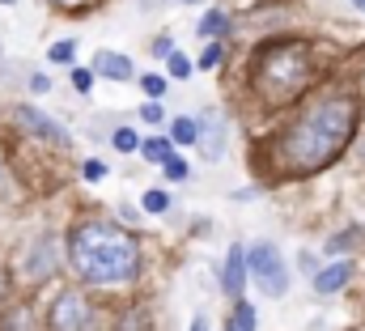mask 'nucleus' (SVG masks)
Masks as SVG:
<instances>
[{
  "instance_id": "f257e3e1",
  "label": "nucleus",
  "mask_w": 365,
  "mask_h": 331,
  "mask_svg": "<svg viewBox=\"0 0 365 331\" xmlns=\"http://www.w3.org/2000/svg\"><path fill=\"white\" fill-rule=\"evenodd\" d=\"M68 259L90 285H128L140 272V247L110 221H81L68 234Z\"/></svg>"
},
{
  "instance_id": "f03ea898",
  "label": "nucleus",
  "mask_w": 365,
  "mask_h": 331,
  "mask_svg": "<svg viewBox=\"0 0 365 331\" xmlns=\"http://www.w3.org/2000/svg\"><path fill=\"white\" fill-rule=\"evenodd\" d=\"M353 102L349 98H327L319 106H310L284 136V158H289V170L297 174H310L319 166H327L349 141L353 132Z\"/></svg>"
},
{
  "instance_id": "7ed1b4c3",
  "label": "nucleus",
  "mask_w": 365,
  "mask_h": 331,
  "mask_svg": "<svg viewBox=\"0 0 365 331\" xmlns=\"http://www.w3.org/2000/svg\"><path fill=\"white\" fill-rule=\"evenodd\" d=\"M306 73H310V64H306L302 47H272V51L259 56V73L255 77L272 98H293L306 85Z\"/></svg>"
},
{
  "instance_id": "20e7f679",
  "label": "nucleus",
  "mask_w": 365,
  "mask_h": 331,
  "mask_svg": "<svg viewBox=\"0 0 365 331\" xmlns=\"http://www.w3.org/2000/svg\"><path fill=\"white\" fill-rule=\"evenodd\" d=\"M242 259H247L255 285H259L268 297H284V289H289V280H284V259L276 255L272 243H255L251 255H242Z\"/></svg>"
},
{
  "instance_id": "39448f33",
  "label": "nucleus",
  "mask_w": 365,
  "mask_h": 331,
  "mask_svg": "<svg viewBox=\"0 0 365 331\" xmlns=\"http://www.w3.org/2000/svg\"><path fill=\"white\" fill-rule=\"evenodd\" d=\"M51 327L56 331H86L90 327V302L81 293H60L51 306Z\"/></svg>"
},
{
  "instance_id": "423d86ee",
  "label": "nucleus",
  "mask_w": 365,
  "mask_h": 331,
  "mask_svg": "<svg viewBox=\"0 0 365 331\" xmlns=\"http://www.w3.org/2000/svg\"><path fill=\"white\" fill-rule=\"evenodd\" d=\"M17 119L34 132V136H43V141H51V145H68V132L56 123V119H47V115H38L34 106H17Z\"/></svg>"
},
{
  "instance_id": "0eeeda50",
  "label": "nucleus",
  "mask_w": 365,
  "mask_h": 331,
  "mask_svg": "<svg viewBox=\"0 0 365 331\" xmlns=\"http://www.w3.org/2000/svg\"><path fill=\"white\" fill-rule=\"evenodd\" d=\"M93 73L98 77H110V81H132V60L128 56H115V51H98Z\"/></svg>"
},
{
  "instance_id": "6e6552de",
  "label": "nucleus",
  "mask_w": 365,
  "mask_h": 331,
  "mask_svg": "<svg viewBox=\"0 0 365 331\" xmlns=\"http://www.w3.org/2000/svg\"><path fill=\"white\" fill-rule=\"evenodd\" d=\"M242 255H247L242 247H230V255H225V280H221V285H225V293H234V297H238L242 285H247V259H242Z\"/></svg>"
},
{
  "instance_id": "1a4fd4ad",
  "label": "nucleus",
  "mask_w": 365,
  "mask_h": 331,
  "mask_svg": "<svg viewBox=\"0 0 365 331\" xmlns=\"http://www.w3.org/2000/svg\"><path fill=\"white\" fill-rule=\"evenodd\" d=\"M349 276H353V263H336V268H327V272L314 276V293H336V289H344Z\"/></svg>"
},
{
  "instance_id": "9d476101",
  "label": "nucleus",
  "mask_w": 365,
  "mask_h": 331,
  "mask_svg": "<svg viewBox=\"0 0 365 331\" xmlns=\"http://www.w3.org/2000/svg\"><path fill=\"white\" fill-rule=\"evenodd\" d=\"M225 331H255V310L247 302H238L234 315H230V323H225Z\"/></svg>"
},
{
  "instance_id": "9b49d317",
  "label": "nucleus",
  "mask_w": 365,
  "mask_h": 331,
  "mask_svg": "<svg viewBox=\"0 0 365 331\" xmlns=\"http://www.w3.org/2000/svg\"><path fill=\"white\" fill-rule=\"evenodd\" d=\"M140 149H145V158H149V162H166V158H175V153H170L175 145H170L166 136H149V141H145Z\"/></svg>"
},
{
  "instance_id": "f8f14e48",
  "label": "nucleus",
  "mask_w": 365,
  "mask_h": 331,
  "mask_svg": "<svg viewBox=\"0 0 365 331\" xmlns=\"http://www.w3.org/2000/svg\"><path fill=\"white\" fill-rule=\"evenodd\" d=\"M195 136H200V128H195L191 119H175V128H170V145H195Z\"/></svg>"
},
{
  "instance_id": "ddd939ff",
  "label": "nucleus",
  "mask_w": 365,
  "mask_h": 331,
  "mask_svg": "<svg viewBox=\"0 0 365 331\" xmlns=\"http://www.w3.org/2000/svg\"><path fill=\"white\" fill-rule=\"evenodd\" d=\"M225 30H230V17H225V13H217V9H212V13H204L200 34H225Z\"/></svg>"
},
{
  "instance_id": "4468645a",
  "label": "nucleus",
  "mask_w": 365,
  "mask_h": 331,
  "mask_svg": "<svg viewBox=\"0 0 365 331\" xmlns=\"http://www.w3.org/2000/svg\"><path fill=\"white\" fill-rule=\"evenodd\" d=\"M136 81H140V89H145L149 102H158V98L166 93V77H153V73H149V77H136Z\"/></svg>"
},
{
  "instance_id": "2eb2a0df",
  "label": "nucleus",
  "mask_w": 365,
  "mask_h": 331,
  "mask_svg": "<svg viewBox=\"0 0 365 331\" xmlns=\"http://www.w3.org/2000/svg\"><path fill=\"white\" fill-rule=\"evenodd\" d=\"M166 204H170L166 191H145V213H166Z\"/></svg>"
},
{
  "instance_id": "dca6fc26",
  "label": "nucleus",
  "mask_w": 365,
  "mask_h": 331,
  "mask_svg": "<svg viewBox=\"0 0 365 331\" xmlns=\"http://www.w3.org/2000/svg\"><path fill=\"white\" fill-rule=\"evenodd\" d=\"M166 60H170V77H191V60H187V56H179V51H170V56H166Z\"/></svg>"
},
{
  "instance_id": "f3484780",
  "label": "nucleus",
  "mask_w": 365,
  "mask_h": 331,
  "mask_svg": "<svg viewBox=\"0 0 365 331\" xmlns=\"http://www.w3.org/2000/svg\"><path fill=\"white\" fill-rule=\"evenodd\" d=\"M166 178H175V183H182V178H187V174H191V170H187V162H182V158H166Z\"/></svg>"
},
{
  "instance_id": "a211bd4d",
  "label": "nucleus",
  "mask_w": 365,
  "mask_h": 331,
  "mask_svg": "<svg viewBox=\"0 0 365 331\" xmlns=\"http://www.w3.org/2000/svg\"><path fill=\"white\" fill-rule=\"evenodd\" d=\"M115 149H119V153H132V149H136V132H132V128H119V132H115Z\"/></svg>"
},
{
  "instance_id": "6ab92c4d",
  "label": "nucleus",
  "mask_w": 365,
  "mask_h": 331,
  "mask_svg": "<svg viewBox=\"0 0 365 331\" xmlns=\"http://www.w3.org/2000/svg\"><path fill=\"white\" fill-rule=\"evenodd\" d=\"M140 119H145V123H162V119H166L162 102H145V106H140Z\"/></svg>"
},
{
  "instance_id": "aec40b11",
  "label": "nucleus",
  "mask_w": 365,
  "mask_h": 331,
  "mask_svg": "<svg viewBox=\"0 0 365 331\" xmlns=\"http://www.w3.org/2000/svg\"><path fill=\"white\" fill-rule=\"evenodd\" d=\"M90 85H93L90 68H73V89H77V93H90Z\"/></svg>"
},
{
  "instance_id": "412c9836",
  "label": "nucleus",
  "mask_w": 365,
  "mask_h": 331,
  "mask_svg": "<svg viewBox=\"0 0 365 331\" xmlns=\"http://www.w3.org/2000/svg\"><path fill=\"white\" fill-rule=\"evenodd\" d=\"M217 64H221V47H217V43H208V47H204V56H200V68H217Z\"/></svg>"
},
{
  "instance_id": "4be33fe9",
  "label": "nucleus",
  "mask_w": 365,
  "mask_h": 331,
  "mask_svg": "<svg viewBox=\"0 0 365 331\" xmlns=\"http://www.w3.org/2000/svg\"><path fill=\"white\" fill-rule=\"evenodd\" d=\"M51 60H56V64H68V60H73V43H68V39L56 43V47H51Z\"/></svg>"
},
{
  "instance_id": "5701e85b",
  "label": "nucleus",
  "mask_w": 365,
  "mask_h": 331,
  "mask_svg": "<svg viewBox=\"0 0 365 331\" xmlns=\"http://www.w3.org/2000/svg\"><path fill=\"white\" fill-rule=\"evenodd\" d=\"M170 51H175V39H166V34L153 39V56H170Z\"/></svg>"
},
{
  "instance_id": "b1692460",
  "label": "nucleus",
  "mask_w": 365,
  "mask_h": 331,
  "mask_svg": "<svg viewBox=\"0 0 365 331\" xmlns=\"http://www.w3.org/2000/svg\"><path fill=\"white\" fill-rule=\"evenodd\" d=\"M30 89H34V93H47V89H51V77H30Z\"/></svg>"
},
{
  "instance_id": "393cba45",
  "label": "nucleus",
  "mask_w": 365,
  "mask_h": 331,
  "mask_svg": "<svg viewBox=\"0 0 365 331\" xmlns=\"http://www.w3.org/2000/svg\"><path fill=\"white\" fill-rule=\"evenodd\" d=\"M86 178L98 183V178H102V162H86Z\"/></svg>"
},
{
  "instance_id": "a878e982",
  "label": "nucleus",
  "mask_w": 365,
  "mask_h": 331,
  "mask_svg": "<svg viewBox=\"0 0 365 331\" xmlns=\"http://www.w3.org/2000/svg\"><path fill=\"white\" fill-rule=\"evenodd\" d=\"M191 331H204V319H195V327H191Z\"/></svg>"
},
{
  "instance_id": "bb28decb",
  "label": "nucleus",
  "mask_w": 365,
  "mask_h": 331,
  "mask_svg": "<svg viewBox=\"0 0 365 331\" xmlns=\"http://www.w3.org/2000/svg\"><path fill=\"white\" fill-rule=\"evenodd\" d=\"M56 4H81V0H56Z\"/></svg>"
},
{
  "instance_id": "cd10ccee",
  "label": "nucleus",
  "mask_w": 365,
  "mask_h": 331,
  "mask_svg": "<svg viewBox=\"0 0 365 331\" xmlns=\"http://www.w3.org/2000/svg\"><path fill=\"white\" fill-rule=\"evenodd\" d=\"M353 4H357V9H365V0H353Z\"/></svg>"
},
{
  "instance_id": "c85d7f7f",
  "label": "nucleus",
  "mask_w": 365,
  "mask_h": 331,
  "mask_svg": "<svg viewBox=\"0 0 365 331\" xmlns=\"http://www.w3.org/2000/svg\"><path fill=\"white\" fill-rule=\"evenodd\" d=\"M0 293H4V276H0Z\"/></svg>"
},
{
  "instance_id": "c756f323",
  "label": "nucleus",
  "mask_w": 365,
  "mask_h": 331,
  "mask_svg": "<svg viewBox=\"0 0 365 331\" xmlns=\"http://www.w3.org/2000/svg\"><path fill=\"white\" fill-rule=\"evenodd\" d=\"M0 4H13V0H0Z\"/></svg>"
},
{
  "instance_id": "7c9ffc66",
  "label": "nucleus",
  "mask_w": 365,
  "mask_h": 331,
  "mask_svg": "<svg viewBox=\"0 0 365 331\" xmlns=\"http://www.w3.org/2000/svg\"><path fill=\"white\" fill-rule=\"evenodd\" d=\"M187 4H200V0H187Z\"/></svg>"
}]
</instances>
